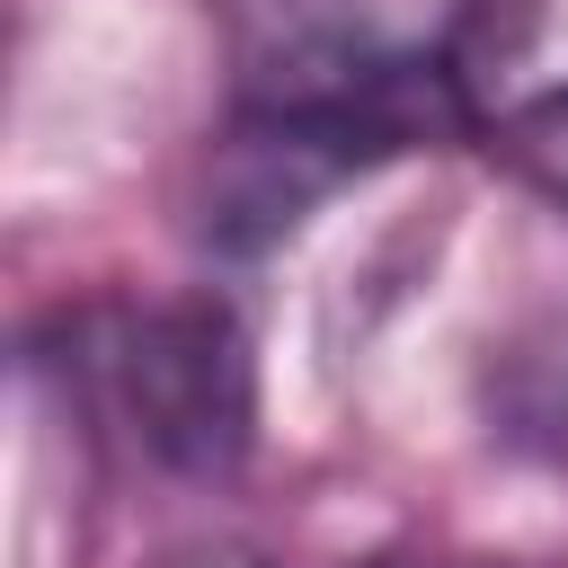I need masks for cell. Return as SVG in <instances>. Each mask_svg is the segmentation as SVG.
<instances>
[{"label": "cell", "mask_w": 568, "mask_h": 568, "mask_svg": "<svg viewBox=\"0 0 568 568\" xmlns=\"http://www.w3.org/2000/svg\"><path fill=\"white\" fill-rule=\"evenodd\" d=\"M479 0H231V106L382 124L408 151L470 133L453 53Z\"/></svg>", "instance_id": "1"}, {"label": "cell", "mask_w": 568, "mask_h": 568, "mask_svg": "<svg viewBox=\"0 0 568 568\" xmlns=\"http://www.w3.org/2000/svg\"><path fill=\"white\" fill-rule=\"evenodd\" d=\"M71 373L98 390V408L186 479H222L257 435V364L248 328L222 293L178 302H124L71 320Z\"/></svg>", "instance_id": "2"}, {"label": "cell", "mask_w": 568, "mask_h": 568, "mask_svg": "<svg viewBox=\"0 0 568 568\" xmlns=\"http://www.w3.org/2000/svg\"><path fill=\"white\" fill-rule=\"evenodd\" d=\"M470 133L568 204V0H479L453 53Z\"/></svg>", "instance_id": "3"}, {"label": "cell", "mask_w": 568, "mask_h": 568, "mask_svg": "<svg viewBox=\"0 0 568 568\" xmlns=\"http://www.w3.org/2000/svg\"><path fill=\"white\" fill-rule=\"evenodd\" d=\"M195 568H257V559H195Z\"/></svg>", "instance_id": "4"}]
</instances>
